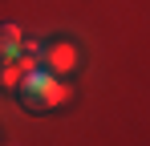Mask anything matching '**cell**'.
Instances as JSON below:
<instances>
[{
  "label": "cell",
  "instance_id": "6da1fadb",
  "mask_svg": "<svg viewBox=\"0 0 150 146\" xmlns=\"http://www.w3.org/2000/svg\"><path fill=\"white\" fill-rule=\"evenodd\" d=\"M12 94L21 97V106H25L28 114H53V110L69 97V85H65L53 69L37 65V69H28L25 77L16 81V89H12Z\"/></svg>",
  "mask_w": 150,
  "mask_h": 146
},
{
  "label": "cell",
  "instance_id": "3957f363",
  "mask_svg": "<svg viewBox=\"0 0 150 146\" xmlns=\"http://www.w3.org/2000/svg\"><path fill=\"white\" fill-rule=\"evenodd\" d=\"M21 45H25V33H21V24L4 21V24H0V61H12V57L21 53Z\"/></svg>",
  "mask_w": 150,
  "mask_h": 146
},
{
  "label": "cell",
  "instance_id": "7a4b0ae2",
  "mask_svg": "<svg viewBox=\"0 0 150 146\" xmlns=\"http://www.w3.org/2000/svg\"><path fill=\"white\" fill-rule=\"evenodd\" d=\"M37 65H45V69H53V73H73L77 49L69 45V41H41V49H37Z\"/></svg>",
  "mask_w": 150,
  "mask_h": 146
}]
</instances>
